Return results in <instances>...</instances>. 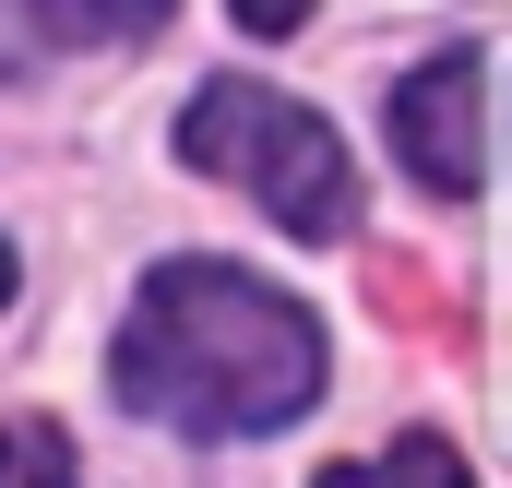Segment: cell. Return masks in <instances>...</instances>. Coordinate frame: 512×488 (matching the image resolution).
Returning a JSON list of instances; mask_svg holds the SVG:
<instances>
[{"mask_svg": "<svg viewBox=\"0 0 512 488\" xmlns=\"http://www.w3.org/2000/svg\"><path fill=\"white\" fill-rule=\"evenodd\" d=\"M24 24L48 48H120V36H155L167 0H24Z\"/></svg>", "mask_w": 512, "mask_h": 488, "instance_id": "4", "label": "cell"}, {"mask_svg": "<svg viewBox=\"0 0 512 488\" xmlns=\"http://www.w3.org/2000/svg\"><path fill=\"white\" fill-rule=\"evenodd\" d=\"M12 286H24V274H12V250H0V298H12Z\"/></svg>", "mask_w": 512, "mask_h": 488, "instance_id": "8", "label": "cell"}, {"mask_svg": "<svg viewBox=\"0 0 512 488\" xmlns=\"http://www.w3.org/2000/svg\"><path fill=\"white\" fill-rule=\"evenodd\" d=\"M227 12H239V36H286V24H298L310 0H227Z\"/></svg>", "mask_w": 512, "mask_h": 488, "instance_id": "7", "label": "cell"}, {"mask_svg": "<svg viewBox=\"0 0 512 488\" xmlns=\"http://www.w3.org/2000/svg\"><path fill=\"white\" fill-rule=\"evenodd\" d=\"M393 155H405V179L441 191V203H465V191L489 179V48H477V36L441 48V60H417V72L393 84Z\"/></svg>", "mask_w": 512, "mask_h": 488, "instance_id": "3", "label": "cell"}, {"mask_svg": "<svg viewBox=\"0 0 512 488\" xmlns=\"http://www.w3.org/2000/svg\"><path fill=\"white\" fill-rule=\"evenodd\" d=\"M0 488H72V441L48 417H0Z\"/></svg>", "mask_w": 512, "mask_h": 488, "instance_id": "6", "label": "cell"}, {"mask_svg": "<svg viewBox=\"0 0 512 488\" xmlns=\"http://www.w3.org/2000/svg\"><path fill=\"white\" fill-rule=\"evenodd\" d=\"M322 488H477V477H465V453H453V441H429V429H417V441H393L382 465H334Z\"/></svg>", "mask_w": 512, "mask_h": 488, "instance_id": "5", "label": "cell"}, {"mask_svg": "<svg viewBox=\"0 0 512 488\" xmlns=\"http://www.w3.org/2000/svg\"><path fill=\"white\" fill-rule=\"evenodd\" d=\"M179 155L215 167V179H251L262 203H274L286 239H346V227H358V179H346L334 120L298 108V96H274V84H251V72L191 84V108H179Z\"/></svg>", "mask_w": 512, "mask_h": 488, "instance_id": "2", "label": "cell"}, {"mask_svg": "<svg viewBox=\"0 0 512 488\" xmlns=\"http://www.w3.org/2000/svg\"><path fill=\"white\" fill-rule=\"evenodd\" d=\"M108 381H120V405L167 417V429L251 441V429H286L322 405V322L239 262H155L108 346Z\"/></svg>", "mask_w": 512, "mask_h": 488, "instance_id": "1", "label": "cell"}]
</instances>
